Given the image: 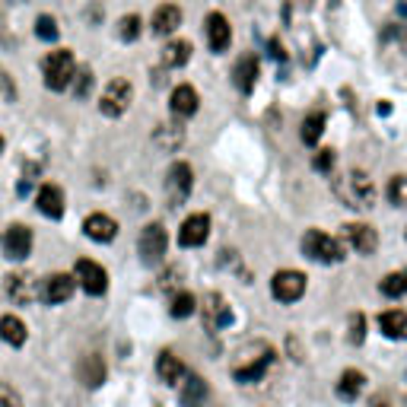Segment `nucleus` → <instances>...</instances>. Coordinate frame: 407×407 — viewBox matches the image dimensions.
<instances>
[{
    "mask_svg": "<svg viewBox=\"0 0 407 407\" xmlns=\"http://www.w3.org/2000/svg\"><path fill=\"white\" fill-rule=\"evenodd\" d=\"M334 194L350 210H372L376 207V185L363 169H344L334 179Z\"/></svg>",
    "mask_w": 407,
    "mask_h": 407,
    "instance_id": "obj_1",
    "label": "nucleus"
},
{
    "mask_svg": "<svg viewBox=\"0 0 407 407\" xmlns=\"http://www.w3.org/2000/svg\"><path fill=\"white\" fill-rule=\"evenodd\" d=\"M302 255H309L312 261H318V264H341L344 258H347V248H344V242L334 239V236L322 233V229H309V233L302 236Z\"/></svg>",
    "mask_w": 407,
    "mask_h": 407,
    "instance_id": "obj_2",
    "label": "nucleus"
},
{
    "mask_svg": "<svg viewBox=\"0 0 407 407\" xmlns=\"http://www.w3.org/2000/svg\"><path fill=\"white\" fill-rule=\"evenodd\" d=\"M42 73H45V86H48L51 92H64L67 86H70L73 73H77V60H73V51L58 48V51L45 54Z\"/></svg>",
    "mask_w": 407,
    "mask_h": 407,
    "instance_id": "obj_3",
    "label": "nucleus"
},
{
    "mask_svg": "<svg viewBox=\"0 0 407 407\" xmlns=\"http://www.w3.org/2000/svg\"><path fill=\"white\" fill-rule=\"evenodd\" d=\"M134 102V86L127 83L125 77H115L112 83L102 90V99H99V112L105 118H121V115L131 108Z\"/></svg>",
    "mask_w": 407,
    "mask_h": 407,
    "instance_id": "obj_4",
    "label": "nucleus"
},
{
    "mask_svg": "<svg viewBox=\"0 0 407 407\" xmlns=\"http://www.w3.org/2000/svg\"><path fill=\"white\" fill-rule=\"evenodd\" d=\"M194 188V172L188 162H172L166 172V201L169 207H181L188 198H191Z\"/></svg>",
    "mask_w": 407,
    "mask_h": 407,
    "instance_id": "obj_5",
    "label": "nucleus"
},
{
    "mask_svg": "<svg viewBox=\"0 0 407 407\" xmlns=\"http://www.w3.org/2000/svg\"><path fill=\"white\" fill-rule=\"evenodd\" d=\"M166 248H169V236H166V226L162 223H147L140 229V239H137V252H140V261L144 264H159L166 258Z\"/></svg>",
    "mask_w": 407,
    "mask_h": 407,
    "instance_id": "obj_6",
    "label": "nucleus"
},
{
    "mask_svg": "<svg viewBox=\"0 0 407 407\" xmlns=\"http://www.w3.org/2000/svg\"><path fill=\"white\" fill-rule=\"evenodd\" d=\"M73 280L83 287V293H90V296H105V290H108V274H105V268L96 261H90V258H80L77 264H73Z\"/></svg>",
    "mask_w": 407,
    "mask_h": 407,
    "instance_id": "obj_7",
    "label": "nucleus"
},
{
    "mask_svg": "<svg viewBox=\"0 0 407 407\" xmlns=\"http://www.w3.org/2000/svg\"><path fill=\"white\" fill-rule=\"evenodd\" d=\"M305 293V274H300V270H277L274 277H270V296H274L277 302H296L302 300Z\"/></svg>",
    "mask_w": 407,
    "mask_h": 407,
    "instance_id": "obj_8",
    "label": "nucleus"
},
{
    "mask_svg": "<svg viewBox=\"0 0 407 407\" xmlns=\"http://www.w3.org/2000/svg\"><path fill=\"white\" fill-rule=\"evenodd\" d=\"M32 229L23 226V223H13V226L4 229V236H0V245H4V255L10 258V261H26V258L32 255Z\"/></svg>",
    "mask_w": 407,
    "mask_h": 407,
    "instance_id": "obj_9",
    "label": "nucleus"
},
{
    "mask_svg": "<svg viewBox=\"0 0 407 407\" xmlns=\"http://www.w3.org/2000/svg\"><path fill=\"white\" fill-rule=\"evenodd\" d=\"M73 290H77V280H73V274H51L42 280V287H38V296H42L45 302L51 305H60L67 302L73 296Z\"/></svg>",
    "mask_w": 407,
    "mask_h": 407,
    "instance_id": "obj_10",
    "label": "nucleus"
},
{
    "mask_svg": "<svg viewBox=\"0 0 407 407\" xmlns=\"http://www.w3.org/2000/svg\"><path fill=\"white\" fill-rule=\"evenodd\" d=\"M6 296H10L16 305H29L38 300V283L32 274H26V270H16V274L6 277Z\"/></svg>",
    "mask_w": 407,
    "mask_h": 407,
    "instance_id": "obj_11",
    "label": "nucleus"
},
{
    "mask_svg": "<svg viewBox=\"0 0 407 407\" xmlns=\"http://www.w3.org/2000/svg\"><path fill=\"white\" fill-rule=\"evenodd\" d=\"M344 239L356 255H372L379 248V233L369 223H347L344 226Z\"/></svg>",
    "mask_w": 407,
    "mask_h": 407,
    "instance_id": "obj_12",
    "label": "nucleus"
},
{
    "mask_svg": "<svg viewBox=\"0 0 407 407\" xmlns=\"http://www.w3.org/2000/svg\"><path fill=\"white\" fill-rule=\"evenodd\" d=\"M210 236V216L207 213H191L179 229V245L181 248H198Z\"/></svg>",
    "mask_w": 407,
    "mask_h": 407,
    "instance_id": "obj_13",
    "label": "nucleus"
},
{
    "mask_svg": "<svg viewBox=\"0 0 407 407\" xmlns=\"http://www.w3.org/2000/svg\"><path fill=\"white\" fill-rule=\"evenodd\" d=\"M204 29H207L210 51L223 54V51L229 48V42H233V26H229V19L223 16V13H210L207 23H204Z\"/></svg>",
    "mask_w": 407,
    "mask_h": 407,
    "instance_id": "obj_14",
    "label": "nucleus"
},
{
    "mask_svg": "<svg viewBox=\"0 0 407 407\" xmlns=\"http://www.w3.org/2000/svg\"><path fill=\"white\" fill-rule=\"evenodd\" d=\"M229 322H233V309H229V302L223 300L220 293L204 296V324H207L210 331H220V328H226Z\"/></svg>",
    "mask_w": 407,
    "mask_h": 407,
    "instance_id": "obj_15",
    "label": "nucleus"
},
{
    "mask_svg": "<svg viewBox=\"0 0 407 407\" xmlns=\"http://www.w3.org/2000/svg\"><path fill=\"white\" fill-rule=\"evenodd\" d=\"M198 90L188 83L175 86L172 96H169V108H172L175 118H191V115H198Z\"/></svg>",
    "mask_w": 407,
    "mask_h": 407,
    "instance_id": "obj_16",
    "label": "nucleus"
},
{
    "mask_svg": "<svg viewBox=\"0 0 407 407\" xmlns=\"http://www.w3.org/2000/svg\"><path fill=\"white\" fill-rule=\"evenodd\" d=\"M36 207H38V213H45L48 220H60V216H64V191L48 181V185L38 188Z\"/></svg>",
    "mask_w": 407,
    "mask_h": 407,
    "instance_id": "obj_17",
    "label": "nucleus"
},
{
    "mask_svg": "<svg viewBox=\"0 0 407 407\" xmlns=\"http://www.w3.org/2000/svg\"><path fill=\"white\" fill-rule=\"evenodd\" d=\"M83 233L90 236L92 242H112L115 236H118V223L108 213H90L83 220Z\"/></svg>",
    "mask_w": 407,
    "mask_h": 407,
    "instance_id": "obj_18",
    "label": "nucleus"
},
{
    "mask_svg": "<svg viewBox=\"0 0 407 407\" xmlns=\"http://www.w3.org/2000/svg\"><path fill=\"white\" fill-rule=\"evenodd\" d=\"M179 26H181V10L179 6L175 4L156 6V13H153V32L156 36H172Z\"/></svg>",
    "mask_w": 407,
    "mask_h": 407,
    "instance_id": "obj_19",
    "label": "nucleus"
},
{
    "mask_svg": "<svg viewBox=\"0 0 407 407\" xmlns=\"http://www.w3.org/2000/svg\"><path fill=\"white\" fill-rule=\"evenodd\" d=\"M233 80H236V86H239L242 96H248V92L255 90V83H258V60L252 58V54L239 58V64H236V70H233Z\"/></svg>",
    "mask_w": 407,
    "mask_h": 407,
    "instance_id": "obj_20",
    "label": "nucleus"
},
{
    "mask_svg": "<svg viewBox=\"0 0 407 407\" xmlns=\"http://www.w3.org/2000/svg\"><path fill=\"white\" fill-rule=\"evenodd\" d=\"M29 331H26V322L19 315H4L0 318V341L10 344V347H23Z\"/></svg>",
    "mask_w": 407,
    "mask_h": 407,
    "instance_id": "obj_21",
    "label": "nucleus"
},
{
    "mask_svg": "<svg viewBox=\"0 0 407 407\" xmlns=\"http://www.w3.org/2000/svg\"><path fill=\"white\" fill-rule=\"evenodd\" d=\"M379 328H382L385 337H391V341H401L407 334V312L401 309H388L379 315Z\"/></svg>",
    "mask_w": 407,
    "mask_h": 407,
    "instance_id": "obj_22",
    "label": "nucleus"
},
{
    "mask_svg": "<svg viewBox=\"0 0 407 407\" xmlns=\"http://www.w3.org/2000/svg\"><path fill=\"white\" fill-rule=\"evenodd\" d=\"M80 382L86 385V388H99L102 382H105V363H102V356L90 354L83 356V363H80Z\"/></svg>",
    "mask_w": 407,
    "mask_h": 407,
    "instance_id": "obj_23",
    "label": "nucleus"
},
{
    "mask_svg": "<svg viewBox=\"0 0 407 407\" xmlns=\"http://www.w3.org/2000/svg\"><path fill=\"white\" fill-rule=\"evenodd\" d=\"M179 398H181V407H201L204 404V398H207V382H204L201 376H188L185 382H181V391H179Z\"/></svg>",
    "mask_w": 407,
    "mask_h": 407,
    "instance_id": "obj_24",
    "label": "nucleus"
},
{
    "mask_svg": "<svg viewBox=\"0 0 407 407\" xmlns=\"http://www.w3.org/2000/svg\"><path fill=\"white\" fill-rule=\"evenodd\" d=\"M363 388H366V376L359 369H347L341 376V382H337V398L341 401H356L359 395H363Z\"/></svg>",
    "mask_w": 407,
    "mask_h": 407,
    "instance_id": "obj_25",
    "label": "nucleus"
},
{
    "mask_svg": "<svg viewBox=\"0 0 407 407\" xmlns=\"http://www.w3.org/2000/svg\"><path fill=\"white\" fill-rule=\"evenodd\" d=\"M188 60H191V42H188V38H175V42H169L166 48H162V64L172 67V70L185 67Z\"/></svg>",
    "mask_w": 407,
    "mask_h": 407,
    "instance_id": "obj_26",
    "label": "nucleus"
},
{
    "mask_svg": "<svg viewBox=\"0 0 407 407\" xmlns=\"http://www.w3.org/2000/svg\"><path fill=\"white\" fill-rule=\"evenodd\" d=\"M156 372H159V379L166 385H179L181 379H185V366H181V359L175 354H159V359H156Z\"/></svg>",
    "mask_w": 407,
    "mask_h": 407,
    "instance_id": "obj_27",
    "label": "nucleus"
},
{
    "mask_svg": "<svg viewBox=\"0 0 407 407\" xmlns=\"http://www.w3.org/2000/svg\"><path fill=\"white\" fill-rule=\"evenodd\" d=\"M153 140H156L159 150L175 153L181 144H185V131H181V125H159L156 127V134H153Z\"/></svg>",
    "mask_w": 407,
    "mask_h": 407,
    "instance_id": "obj_28",
    "label": "nucleus"
},
{
    "mask_svg": "<svg viewBox=\"0 0 407 407\" xmlns=\"http://www.w3.org/2000/svg\"><path fill=\"white\" fill-rule=\"evenodd\" d=\"M322 131H324V112H312V115H305L302 131H300L302 144H305V147H315V144H318V137H322Z\"/></svg>",
    "mask_w": 407,
    "mask_h": 407,
    "instance_id": "obj_29",
    "label": "nucleus"
},
{
    "mask_svg": "<svg viewBox=\"0 0 407 407\" xmlns=\"http://www.w3.org/2000/svg\"><path fill=\"white\" fill-rule=\"evenodd\" d=\"M169 312H172V318H188L198 312V300H194L191 293H175L172 296V305H169Z\"/></svg>",
    "mask_w": 407,
    "mask_h": 407,
    "instance_id": "obj_30",
    "label": "nucleus"
},
{
    "mask_svg": "<svg viewBox=\"0 0 407 407\" xmlns=\"http://www.w3.org/2000/svg\"><path fill=\"white\" fill-rule=\"evenodd\" d=\"M268 363H270V354L261 356V359H258V363H252V366H239V369H236V379H239L242 385H252V382H258V379L264 376Z\"/></svg>",
    "mask_w": 407,
    "mask_h": 407,
    "instance_id": "obj_31",
    "label": "nucleus"
},
{
    "mask_svg": "<svg viewBox=\"0 0 407 407\" xmlns=\"http://www.w3.org/2000/svg\"><path fill=\"white\" fill-rule=\"evenodd\" d=\"M140 16L137 13H127V16H121L118 19V36H121V42H137L140 38Z\"/></svg>",
    "mask_w": 407,
    "mask_h": 407,
    "instance_id": "obj_32",
    "label": "nucleus"
},
{
    "mask_svg": "<svg viewBox=\"0 0 407 407\" xmlns=\"http://www.w3.org/2000/svg\"><path fill=\"white\" fill-rule=\"evenodd\" d=\"M385 194H388V201L395 204V207H407V175H391Z\"/></svg>",
    "mask_w": 407,
    "mask_h": 407,
    "instance_id": "obj_33",
    "label": "nucleus"
},
{
    "mask_svg": "<svg viewBox=\"0 0 407 407\" xmlns=\"http://www.w3.org/2000/svg\"><path fill=\"white\" fill-rule=\"evenodd\" d=\"M379 290H382L388 300H398V296L407 293V274H388L382 283H379Z\"/></svg>",
    "mask_w": 407,
    "mask_h": 407,
    "instance_id": "obj_34",
    "label": "nucleus"
},
{
    "mask_svg": "<svg viewBox=\"0 0 407 407\" xmlns=\"http://www.w3.org/2000/svg\"><path fill=\"white\" fill-rule=\"evenodd\" d=\"M92 83H96V80H92V70H90V67L77 70V73H73V80H70L73 96H77V99H86V96H90V90H92Z\"/></svg>",
    "mask_w": 407,
    "mask_h": 407,
    "instance_id": "obj_35",
    "label": "nucleus"
},
{
    "mask_svg": "<svg viewBox=\"0 0 407 407\" xmlns=\"http://www.w3.org/2000/svg\"><path fill=\"white\" fill-rule=\"evenodd\" d=\"M36 36L42 38V42H58V23H54V16L42 13V16L36 19Z\"/></svg>",
    "mask_w": 407,
    "mask_h": 407,
    "instance_id": "obj_36",
    "label": "nucleus"
},
{
    "mask_svg": "<svg viewBox=\"0 0 407 407\" xmlns=\"http://www.w3.org/2000/svg\"><path fill=\"white\" fill-rule=\"evenodd\" d=\"M0 407H23L19 391L13 388V385H6V382H0Z\"/></svg>",
    "mask_w": 407,
    "mask_h": 407,
    "instance_id": "obj_37",
    "label": "nucleus"
},
{
    "mask_svg": "<svg viewBox=\"0 0 407 407\" xmlns=\"http://www.w3.org/2000/svg\"><path fill=\"white\" fill-rule=\"evenodd\" d=\"M334 162H337V156H334V150H318V156H315V172H331L334 169Z\"/></svg>",
    "mask_w": 407,
    "mask_h": 407,
    "instance_id": "obj_38",
    "label": "nucleus"
},
{
    "mask_svg": "<svg viewBox=\"0 0 407 407\" xmlns=\"http://www.w3.org/2000/svg\"><path fill=\"white\" fill-rule=\"evenodd\" d=\"M363 337H366V318L350 315V344H363Z\"/></svg>",
    "mask_w": 407,
    "mask_h": 407,
    "instance_id": "obj_39",
    "label": "nucleus"
},
{
    "mask_svg": "<svg viewBox=\"0 0 407 407\" xmlns=\"http://www.w3.org/2000/svg\"><path fill=\"white\" fill-rule=\"evenodd\" d=\"M369 407H388V398L376 395V398H372V401H369Z\"/></svg>",
    "mask_w": 407,
    "mask_h": 407,
    "instance_id": "obj_40",
    "label": "nucleus"
},
{
    "mask_svg": "<svg viewBox=\"0 0 407 407\" xmlns=\"http://www.w3.org/2000/svg\"><path fill=\"white\" fill-rule=\"evenodd\" d=\"M270 54H274V58H283V48L277 42H270Z\"/></svg>",
    "mask_w": 407,
    "mask_h": 407,
    "instance_id": "obj_41",
    "label": "nucleus"
},
{
    "mask_svg": "<svg viewBox=\"0 0 407 407\" xmlns=\"http://www.w3.org/2000/svg\"><path fill=\"white\" fill-rule=\"evenodd\" d=\"M379 115H391V105H388V102H379Z\"/></svg>",
    "mask_w": 407,
    "mask_h": 407,
    "instance_id": "obj_42",
    "label": "nucleus"
},
{
    "mask_svg": "<svg viewBox=\"0 0 407 407\" xmlns=\"http://www.w3.org/2000/svg\"><path fill=\"white\" fill-rule=\"evenodd\" d=\"M401 48H404V51H407V29H404V32H401Z\"/></svg>",
    "mask_w": 407,
    "mask_h": 407,
    "instance_id": "obj_43",
    "label": "nucleus"
},
{
    "mask_svg": "<svg viewBox=\"0 0 407 407\" xmlns=\"http://www.w3.org/2000/svg\"><path fill=\"white\" fill-rule=\"evenodd\" d=\"M0 153H4V137H0Z\"/></svg>",
    "mask_w": 407,
    "mask_h": 407,
    "instance_id": "obj_44",
    "label": "nucleus"
},
{
    "mask_svg": "<svg viewBox=\"0 0 407 407\" xmlns=\"http://www.w3.org/2000/svg\"><path fill=\"white\" fill-rule=\"evenodd\" d=\"M404 236H407V229H404Z\"/></svg>",
    "mask_w": 407,
    "mask_h": 407,
    "instance_id": "obj_45",
    "label": "nucleus"
}]
</instances>
